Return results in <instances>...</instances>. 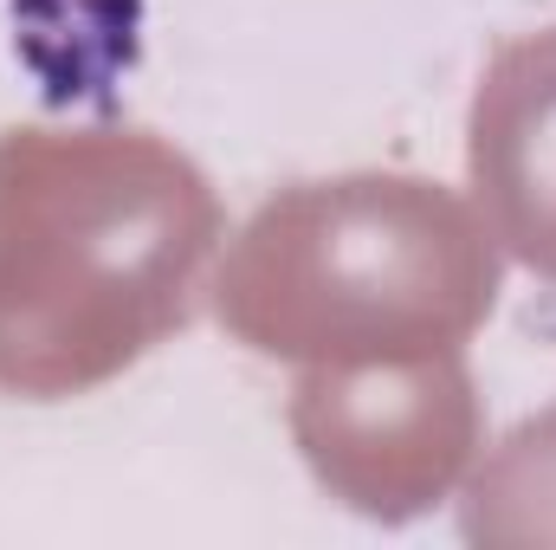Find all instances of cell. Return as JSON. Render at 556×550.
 <instances>
[{"instance_id":"cell-2","label":"cell","mask_w":556,"mask_h":550,"mask_svg":"<svg viewBox=\"0 0 556 550\" xmlns=\"http://www.w3.org/2000/svg\"><path fill=\"white\" fill-rule=\"evenodd\" d=\"M498 304V240L453 188L395 168L291 182L233 234L214 317L278 363L466 350Z\"/></svg>"},{"instance_id":"cell-3","label":"cell","mask_w":556,"mask_h":550,"mask_svg":"<svg viewBox=\"0 0 556 550\" xmlns=\"http://www.w3.org/2000/svg\"><path fill=\"white\" fill-rule=\"evenodd\" d=\"M479 383L466 350L395 363H311L291 389V440L311 479L356 518L433 512L479 453Z\"/></svg>"},{"instance_id":"cell-1","label":"cell","mask_w":556,"mask_h":550,"mask_svg":"<svg viewBox=\"0 0 556 550\" xmlns=\"http://www.w3.org/2000/svg\"><path fill=\"white\" fill-rule=\"evenodd\" d=\"M220 227L201 162L155 130H0V396L72 402L137 370L194 317Z\"/></svg>"},{"instance_id":"cell-4","label":"cell","mask_w":556,"mask_h":550,"mask_svg":"<svg viewBox=\"0 0 556 550\" xmlns=\"http://www.w3.org/2000/svg\"><path fill=\"white\" fill-rule=\"evenodd\" d=\"M466 182L492 240L556 278V26L505 39L466 111Z\"/></svg>"},{"instance_id":"cell-5","label":"cell","mask_w":556,"mask_h":550,"mask_svg":"<svg viewBox=\"0 0 556 550\" xmlns=\"http://www.w3.org/2000/svg\"><path fill=\"white\" fill-rule=\"evenodd\" d=\"M459 532L485 550H556V402L525 414L472 466Z\"/></svg>"}]
</instances>
